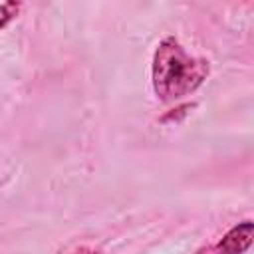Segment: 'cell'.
Returning <instances> with one entry per match:
<instances>
[{"label":"cell","instance_id":"cell-4","mask_svg":"<svg viewBox=\"0 0 254 254\" xmlns=\"http://www.w3.org/2000/svg\"><path fill=\"white\" fill-rule=\"evenodd\" d=\"M22 8L20 2H4L0 4V14H2V26H6L10 22V18H14L18 14V10Z\"/></svg>","mask_w":254,"mask_h":254},{"label":"cell","instance_id":"cell-3","mask_svg":"<svg viewBox=\"0 0 254 254\" xmlns=\"http://www.w3.org/2000/svg\"><path fill=\"white\" fill-rule=\"evenodd\" d=\"M194 107H196V103H181V105H177L175 109H171L169 113H165V115L161 117V123L179 121V119H183L185 115H189V111H190V109H194Z\"/></svg>","mask_w":254,"mask_h":254},{"label":"cell","instance_id":"cell-2","mask_svg":"<svg viewBox=\"0 0 254 254\" xmlns=\"http://www.w3.org/2000/svg\"><path fill=\"white\" fill-rule=\"evenodd\" d=\"M254 244V222L242 220L234 224L216 244H212L214 254H244Z\"/></svg>","mask_w":254,"mask_h":254},{"label":"cell","instance_id":"cell-5","mask_svg":"<svg viewBox=\"0 0 254 254\" xmlns=\"http://www.w3.org/2000/svg\"><path fill=\"white\" fill-rule=\"evenodd\" d=\"M71 254H99V252H97V250H93V248L83 246V248H79V250H75V252H71Z\"/></svg>","mask_w":254,"mask_h":254},{"label":"cell","instance_id":"cell-1","mask_svg":"<svg viewBox=\"0 0 254 254\" xmlns=\"http://www.w3.org/2000/svg\"><path fill=\"white\" fill-rule=\"evenodd\" d=\"M208 75L210 62L189 56L175 36H167L157 44L151 62V83L163 103L181 101L194 93Z\"/></svg>","mask_w":254,"mask_h":254},{"label":"cell","instance_id":"cell-6","mask_svg":"<svg viewBox=\"0 0 254 254\" xmlns=\"http://www.w3.org/2000/svg\"><path fill=\"white\" fill-rule=\"evenodd\" d=\"M194 254H214V248H212V244H210V246H202V248H198Z\"/></svg>","mask_w":254,"mask_h":254}]
</instances>
